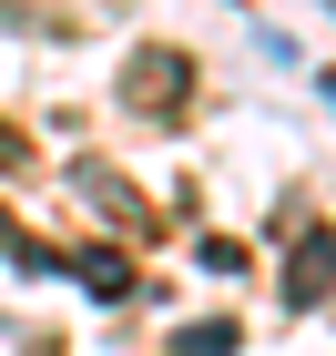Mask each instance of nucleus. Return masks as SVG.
Here are the masks:
<instances>
[{"instance_id": "1", "label": "nucleus", "mask_w": 336, "mask_h": 356, "mask_svg": "<svg viewBox=\"0 0 336 356\" xmlns=\"http://www.w3.org/2000/svg\"><path fill=\"white\" fill-rule=\"evenodd\" d=\"M326 296H336V234L316 224L296 245V265H285V305H326Z\"/></svg>"}, {"instance_id": "2", "label": "nucleus", "mask_w": 336, "mask_h": 356, "mask_svg": "<svg viewBox=\"0 0 336 356\" xmlns=\"http://www.w3.org/2000/svg\"><path fill=\"white\" fill-rule=\"evenodd\" d=\"M184 82H194V72H184V51H133V92H143L153 112L184 102Z\"/></svg>"}, {"instance_id": "3", "label": "nucleus", "mask_w": 336, "mask_h": 356, "mask_svg": "<svg viewBox=\"0 0 336 356\" xmlns=\"http://www.w3.org/2000/svg\"><path fill=\"white\" fill-rule=\"evenodd\" d=\"M234 346V326H184V356H224Z\"/></svg>"}]
</instances>
